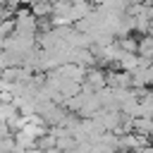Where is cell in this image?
Instances as JSON below:
<instances>
[{"mask_svg": "<svg viewBox=\"0 0 153 153\" xmlns=\"http://www.w3.org/2000/svg\"><path fill=\"white\" fill-rule=\"evenodd\" d=\"M136 55L143 60H153V33H143L136 43Z\"/></svg>", "mask_w": 153, "mask_h": 153, "instance_id": "277c9868", "label": "cell"}, {"mask_svg": "<svg viewBox=\"0 0 153 153\" xmlns=\"http://www.w3.org/2000/svg\"><path fill=\"white\" fill-rule=\"evenodd\" d=\"M131 131L151 139L153 136V117H131Z\"/></svg>", "mask_w": 153, "mask_h": 153, "instance_id": "3957f363", "label": "cell"}, {"mask_svg": "<svg viewBox=\"0 0 153 153\" xmlns=\"http://www.w3.org/2000/svg\"><path fill=\"white\" fill-rule=\"evenodd\" d=\"M117 43H120V48H122L124 53H136V43H139V38H134V33H129V36H120Z\"/></svg>", "mask_w": 153, "mask_h": 153, "instance_id": "5b68a950", "label": "cell"}, {"mask_svg": "<svg viewBox=\"0 0 153 153\" xmlns=\"http://www.w3.org/2000/svg\"><path fill=\"white\" fill-rule=\"evenodd\" d=\"M14 31L19 33H38V19L33 17V12L29 7H22L14 12Z\"/></svg>", "mask_w": 153, "mask_h": 153, "instance_id": "6da1fadb", "label": "cell"}, {"mask_svg": "<svg viewBox=\"0 0 153 153\" xmlns=\"http://www.w3.org/2000/svg\"><path fill=\"white\" fill-rule=\"evenodd\" d=\"M151 141H153V136H151Z\"/></svg>", "mask_w": 153, "mask_h": 153, "instance_id": "8992f818", "label": "cell"}, {"mask_svg": "<svg viewBox=\"0 0 153 153\" xmlns=\"http://www.w3.org/2000/svg\"><path fill=\"white\" fill-rule=\"evenodd\" d=\"M29 10L33 12L36 19H50V14H53V0H33L29 5Z\"/></svg>", "mask_w": 153, "mask_h": 153, "instance_id": "7a4b0ae2", "label": "cell"}]
</instances>
